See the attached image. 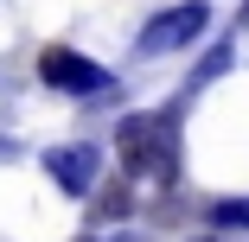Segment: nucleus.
I'll return each instance as SVG.
<instances>
[{"instance_id": "39448f33", "label": "nucleus", "mask_w": 249, "mask_h": 242, "mask_svg": "<svg viewBox=\"0 0 249 242\" xmlns=\"http://www.w3.org/2000/svg\"><path fill=\"white\" fill-rule=\"evenodd\" d=\"M211 223L217 229H249V198H217L211 204Z\"/></svg>"}, {"instance_id": "f03ea898", "label": "nucleus", "mask_w": 249, "mask_h": 242, "mask_svg": "<svg viewBox=\"0 0 249 242\" xmlns=\"http://www.w3.org/2000/svg\"><path fill=\"white\" fill-rule=\"evenodd\" d=\"M205 32H211V7H205V0H179V7H160L154 19L141 26L134 51L141 58H173V51H192Z\"/></svg>"}, {"instance_id": "7ed1b4c3", "label": "nucleus", "mask_w": 249, "mask_h": 242, "mask_svg": "<svg viewBox=\"0 0 249 242\" xmlns=\"http://www.w3.org/2000/svg\"><path fill=\"white\" fill-rule=\"evenodd\" d=\"M38 83L45 89H58V96H109L115 89V77L96 64V58H83V51H71V45H52V51H38Z\"/></svg>"}, {"instance_id": "0eeeda50", "label": "nucleus", "mask_w": 249, "mask_h": 242, "mask_svg": "<svg viewBox=\"0 0 249 242\" xmlns=\"http://www.w3.org/2000/svg\"><path fill=\"white\" fill-rule=\"evenodd\" d=\"M83 242H147V236H83Z\"/></svg>"}, {"instance_id": "f257e3e1", "label": "nucleus", "mask_w": 249, "mask_h": 242, "mask_svg": "<svg viewBox=\"0 0 249 242\" xmlns=\"http://www.w3.org/2000/svg\"><path fill=\"white\" fill-rule=\"evenodd\" d=\"M115 153L134 178H173L179 172V115L154 109V115H122L115 128Z\"/></svg>"}, {"instance_id": "20e7f679", "label": "nucleus", "mask_w": 249, "mask_h": 242, "mask_svg": "<svg viewBox=\"0 0 249 242\" xmlns=\"http://www.w3.org/2000/svg\"><path fill=\"white\" fill-rule=\"evenodd\" d=\"M45 172H52L71 198H89L96 178H103V153H96L89 140H71V147H52V153H45Z\"/></svg>"}, {"instance_id": "423d86ee", "label": "nucleus", "mask_w": 249, "mask_h": 242, "mask_svg": "<svg viewBox=\"0 0 249 242\" xmlns=\"http://www.w3.org/2000/svg\"><path fill=\"white\" fill-rule=\"evenodd\" d=\"M224 64H230V45H211V58H205V70L192 77V89H198V83H211V77H217Z\"/></svg>"}]
</instances>
